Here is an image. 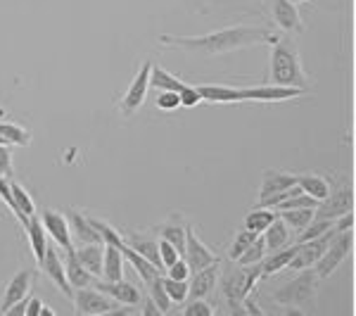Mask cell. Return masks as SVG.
<instances>
[{
	"mask_svg": "<svg viewBox=\"0 0 356 316\" xmlns=\"http://www.w3.org/2000/svg\"><path fill=\"white\" fill-rule=\"evenodd\" d=\"M275 38H278V33H273L268 26L235 24L221 29V31L204 33V36H171V33H162L159 45L178 48L183 53L195 55H226L240 48H250V45H271L275 43Z\"/></svg>",
	"mask_w": 356,
	"mask_h": 316,
	"instance_id": "6da1fadb",
	"label": "cell"
},
{
	"mask_svg": "<svg viewBox=\"0 0 356 316\" xmlns=\"http://www.w3.org/2000/svg\"><path fill=\"white\" fill-rule=\"evenodd\" d=\"M268 81L275 86H295L309 88V77L302 67L300 48L290 36L275 38L271 43V65H268Z\"/></svg>",
	"mask_w": 356,
	"mask_h": 316,
	"instance_id": "7a4b0ae2",
	"label": "cell"
},
{
	"mask_svg": "<svg viewBox=\"0 0 356 316\" xmlns=\"http://www.w3.org/2000/svg\"><path fill=\"white\" fill-rule=\"evenodd\" d=\"M261 281V262L257 264H226L219 271V281H216V288H219L221 297L226 300L228 307L235 314H243L240 302L254 290V285Z\"/></svg>",
	"mask_w": 356,
	"mask_h": 316,
	"instance_id": "3957f363",
	"label": "cell"
},
{
	"mask_svg": "<svg viewBox=\"0 0 356 316\" xmlns=\"http://www.w3.org/2000/svg\"><path fill=\"white\" fill-rule=\"evenodd\" d=\"M318 285H321V278L316 276L312 267L300 269L295 278L288 281L285 285H280V288L273 292V302L280 304L288 314H304L312 304H316Z\"/></svg>",
	"mask_w": 356,
	"mask_h": 316,
	"instance_id": "277c9868",
	"label": "cell"
},
{
	"mask_svg": "<svg viewBox=\"0 0 356 316\" xmlns=\"http://www.w3.org/2000/svg\"><path fill=\"white\" fill-rule=\"evenodd\" d=\"M354 250V228H347V231H335L325 248L323 255L318 257V262L314 264V271L321 281H325L328 276H332L340 269V264L352 255Z\"/></svg>",
	"mask_w": 356,
	"mask_h": 316,
	"instance_id": "5b68a950",
	"label": "cell"
},
{
	"mask_svg": "<svg viewBox=\"0 0 356 316\" xmlns=\"http://www.w3.org/2000/svg\"><path fill=\"white\" fill-rule=\"evenodd\" d=\"M72 302H74V312L86 316H110L119 307V302H114L112 297H107L105 292H100L93 285L74 290Z\"/></svg>",
	"mask_w": 356,
	"mask_h": 316,
	"instance_id": "8992f818",
	"label": "cell"
},
{
	"mask_svg": "<svg viewBox=\"0 0 356 316\" xmlns=\"http://www.w3.org/2000/svg\"><path fill=\"white\" fill-rule=\"evenodd\" d=\"M150 67H152L150 60L143 62V67L138 69L129 90H126L124 97L119 100V112H122L124 117H131V114L140 110V105L145 102V95H147V90H150Z\"/></svg>",
	"mask_w": 356,
	"mask_h": 316,
	"instance_id": "52a82bcc",
	"label": "cell"
},
{
	"mask_svg": "<svg viewBox=\"0 0 356 316\" xmlns=\"http://www.w3.org/2000/svg\"><path fill=\"white\" fill-rule=\"evenodd\" d=\"M307 90L304 88H295V86H275V84H266V86H250V88H238V97L240 102L245 100H257V102H285L292 100V97H300Z\"/></svg>",
	"mask_w": 356,
	"mask_h": 316,
	"instance_id": "ba28073f",
	"label": "cell"
},
{
	"mask_svg": "<svg viewBox=\"0 0 356 316\" xmlns=\"http://www.w3.org/2000/svg\"><path fill=\"white\" fill-rule=\"evenodd\" d=\"M38 269H41V271H43L45 276H48V281H53V285L62 292V295L72 300L74 288L69 285L67 274H65V260L60 257V252H57L55 245H50V243H48V250H45L43 260L38 262Z\"/></svg>",
	"mask_w": 356,
	"mask_h": 316,
	"instance_id": "9c48e42d",
	"label": "cell"
},
{
	"mask_svg": "<svg viewBox=\"0 0 356 316\" xmlns=\"http://www.w3.org/2000/svg\"><path fill=\"white\" fill-rule=\"evenodd\" d=\"M354 212V188L342 186L335 193H328V198H323L316 205V216H325V219H337V216Z\"/></svg>",
	"mask_w": 356,
	"mask_h": 316,
	"instance_id": "30bf717a",
	"label": "cell"
},
{
	"mask_svg": "<svg viewBox=\"0 0 356 316\" xmlns=\"http://www.w3.org/2000/svg\"><path fill=\"white\" fill-rule=\"evenodd\" d=\"M183 260L188 262L191 271H197V269H204L209 264L219 262L221 257L216 252H211L207 245L200 240V235L195 233L193 226H188V233H186V248H183Z\"/></svg>",
	"mask_w": 356,
	"mask_h": 316,
	"instance_id": "8fae6325",
	"label": "cell"
},
{
	"mask_svg": "<svg viewBox=\"0 0 356 316\" xmlns=\"http://www.w3.org/2000/svg\"><path fill=\"white\" fill-rule=\"evenodd\" d=\"M219 271H221V260L209 264V267H204V269H197V271H191V276H188V300L209 297L216 288Z\"/></svg>",
	"mask_w": 356,
	"mask_h": 316,
	"instance_id": "7c38bea8",
	"label": "cell"
},
{
	"mask_svg": "<svg viewBox=\"0 0 356 316\" xmlns=\"http://www.w3.org/2000/svg\"><path fill=\"white\" fill-rule=\"evenodd\" d=\"M45 228V233L55 240L57 248L65 250H72L74 248V240H72V231H69V221H67V214L62 212H55V210H43V214L38 216Z\"/></svg>",
	"mask_w": 356,
	"mask_h": 316,
	"instance_id": "4fadbf2b",
	"label": "cell"
},
{
	"mask_svg": "<svg viewBox=\"0 0 356 316\" xmlns=\"http://www.w3.org/2000/svg\"><path fill=\"white\" fill-rule=\"evenodd\" d=\"M33 278H36V274L31 271V269H19L13 278H10L8 288H5L3 297H0V314H5L10 307H13L15 302L19 300H26L29 297V290L33 288Z\"/></svg>",
	"mask_w": 356,
	"mask_h": 316,
	"instance_id": "5bb4252c",
	"label": "cell"
},
{
	"mask_svg": "<svg viewBox=\"0 0 356 316\" xmlns=\"http://www.w3.org/2000/svg\"><path fill=\"white\" fill-rule=\"evenodd\" d=\"M268 5H271V17L280 31H285V33L304 31L302 15L295 3H290V0H268Z\"/></svg>",
	"mask_w": 356,
	"mask_h": 316,
	"instance_id": "9a60e30c",
	"label": "cell"
},
{
	"mask_svg": "<svg viewBox=\"0 0 356 316\" xmlns=\"http://www.w3.org/2000/svg\"><path fill=\"white\" fill-rule=\"evenodd\" d=\"M93 288H97L100 292H105L107 297H112L114 302L119 304H129V307H138L143 300L140 290L136 288L134 283H129V281H100L95 278L93 281Z\"/></svg>",
	"mask_w": 356,
	"mask_h": 316,
	"instance_id": "2e32d148",
	"label": "cell"
},
{
	"mask_svg": "<svg viewBox=\"0 0 356 316\" xmlns=\"http://www.w3.org/2000/svg\"><path fill=\"white\" fill-rule=\"evenodd\" d=\"M67 221H69V231H72L74 245H86V243H102L100 233L93 228V223L88 221V214L79 210H69L67 212Z\"/></svg>",
	"mask_w": 356,
	"mask_h": 316,
	"instance_id": "e0dca14e",
	"label": "cell"
},
{
	"mask_svg": "<svg viewBox=\"0 0 356 316\" xmlns=\"http://www.w3.org/2000/svg\"><path fill=\"white\" fill-rule=\"evenodd\" d=\"M126 245L129 248H134L138 255H143L147 262L154 264L157 267V271L159 274H164V267H162V262H159V250H157V238L150 233H145V231H134V233H129L126 235Z\"/></svg>",
	"mask_w": 356,
	"mask_h": 316,
	"instance_id": "ac0fdd59",
	"label": "cell"
},
{
	"mask_svg": "<svg viewBox=\"0 0 356 316\" xmlns=\"http://www.w3.org/2000/svg\"><path fill=\"white\" fill-rule=\"evenodd\" d=\"M188 226H191V223L186 221V216H183V214H171L169 219L162 221L157 226V235H159V238H164V240H169V243L174 245V248L181 252V257H183Z\"/></svg>",
	"mask_w": 356,
	"mask_h": 316,
	"instance_id": "d6986e66",
	"label": "cell"
},
{
	"mask_svg": "<svg viewBox=\"0 0 356 316\" xmlns=\"http://www.w3.org/2000/svg\"><path fill=\"white\" fill-rule=\"evenodd\" d=\"M297 186V174H290V171H278V169H266L261 176V188H259V200L268 198V195L283 193L288 188ZM257 200V203H259Z\"/></svg>",
	"mask_w": 356,
	"mask_h": 316,
	"instance_id": "ffe728a7",
	"label": "cell"
},
{
	"mask_svg": "<svg viewBox=\"0 0 356 316\" xmlns=\"http://www.w3.org/2000/svg\"><path fill=\"white\" fill-rule=\"evenodd\" d=\"M74 257L81 262V267L88 269L93 276L102 274V255H105V243H86V245H74L72 248Z\"/></svg>",
	"mask_w": 356,
	"mask_h": 316,
	"instance_id": "44dd1931",
	"label": "cell"
},
{
	"mask_svg": "<svg viewBox=\"0 0 356 316\" xmlns=\"http://www.w3.org/2000/svg\"><path fill=\"white\" fill-rule=\"evenodd\" d=\"M62 260H65V274H67V281L69 285H72L74 290L76 288H86V285H93V281L97 276H93L86 267H81V262L74 257L72 250H65V255H62Z\"/></svg>",
	"mask_w": 356,
	"mask_h": 316,
	"instance_id": "7402d4cb",
	"label": "cell"
},
{
	"mask_svg": "<svg viewBox=\"0 0 356 316\" xmlns=\"http://www.w3.org/2000/svg\"><path fill=\"white\" fill-rule=\"evenodd\" d=\"M297 240L295 243H290L288 248H280V250H275L268 255L266 252V257L261 260V278H266V276H273V274H278V271H283V269H288V264L292 262V257H295V252H297Z\"/></svg>",
	"mask_w": 356,
	"mask_h": 316,
	"instance_id": "603a6c76",
	"label": "cell"
},
{
	"mask_svg": "<svg viewBox=\"0 0 356 316\" xmlns=\"http://www.w3.org/2000/svg\"><path fill=\"white\" fill-rule=\"evenodd\" d=\"M264 243H266V252H275L280 248H288V245L292 243L290 238V226L285 223L283 219H280L278 214H275V219L268 223V228L261 233Z\"/></svg>",
	"mask_w": 356,
	"mask_h": 316,
	"instance_id": "cb8c5ba5",
	"label": "cell"
},
{
	"mask_svg": "<svg viewBox=\"0 0 356 316\" xmlns=\"http://www.w3.org/2000/svg\"><path fill=\"white\" fill-rule=\"evenodd\" d=\"M124 252L114 245L105 243V255H102V281H122L124 278Z\"/></svg>",
	"mask_w": 356,
	"mask_h": 316,
	"instance_id": "d4e9b609",
	"label": "cell"
},
{
	"mask_svg": "<svg viewBox=\"0 0 356 316\" xmlns=\"http://www.w3.org/2000/svg\"><path fill=\"white\" fill-rule=\"evenodd\" d=\"M10 191H13V200H15V216H17V221L24 226V223L29 221V216H33L36 214V205H33V198L29 195V191L22 183H17V181H10Z\"/></svg>",
	"mask_w": 356,
	"mask_h": 316,
	"instance_id": "484cf974",
	"label": "cell"
},
{
	"mask_svg": "<svg viewBox=\"0 0 356 316\" xmlns=\"http://www.w3.org/2000/svg\"><path fill=\"white\" fill-rule=\"evenodd\" d=\"M24 231L29 235V243H31L33 257H36V262H41L45 250H48V235H45V228H43L41 219H38L36 214L29 216V221L24 223Z\"/></svg>",
	"mask_w": 356,
	"mask_h": 316,
	"instance_id": "4316f807",
	"label": "cell"
},
{
	"mask_svg": "<svg viewBox=\"0 0 356 316\" xmlns=\"http://www.w3.org/2000/svg\"><path fill=\"white\" fill-rule=\"evenodd\" d=\"M297 186H300L302 193L312 195V198L318 200V203L323 198H328V193L332 191L330 181L323 179V176H318V174H297Z\"/></svg>",
	"mask_w": 356,
	"mask_h": 316,
	"instance_id": "83f0119b",
	"label": "cell"
},
{
	"mask_svg": "<svg viewBox=\"0 0 356 316\" xmlns=\"http://www.w3.org/2000/svg\"><path fill=\"white\" fill-rule=\"evenodd\" d=\"M119 250L124 252V260H126V262H131V267L136 269V274L140 276V281H143V283H147V281H152L154 276H159L157 267H154V264L147 262L143 255H138V252H136L134 248H129V245L124 243Z\"/></svg>",
	"mask_w": 356,
	"mask_h": 316,
	"instance_id": "f1b7e54d",
	"label": "cell"
},
{
	"mask_svg": "<svg viewBox=\"0 0 356 316\" xmlns=\"http://www.w3.org/2000/svg\"><path fill=\"white\" fill-rule=\"evenodd\" d=\"M150 86L157 90H183L188 84L183 81V79L174 77L171 72H166L162 65H152L150 67Z\"/></svg>",
	"mask_w": 356,
	"mask_h": 316,
	"instance_id": "f546056e",
	"label": "cell"
},
{
	"mask_svg": "<svg viewBox=\"0 0 356 316\" xmlns=\"http://www.w3.org/2000/svg\"><path fill=\"white\" fill-rule=\"evenodd\" d=\"M285 223L290 226V231H302L309 221L316 216V207H297V210H280L275 212Z\"/></svg>",
	"mask_w": 356,
	"mask_h": 316,
	"instance_id": "4dcf8cb0",
	"label": "cell"
},
{
	"mask_svg": "<svg viewBox=\"0 0 356 316\" xmlns=\"http://www.w3.org/2000/svg\"><path fill=\"white\" fill-rule=\"evenodd\" d=\"M275 219V210H268V207H257L250 214L245 216V228L252 233H264L268 228V223Z\"/></svg>",
	"mask_w": 356,
	"mask_h": 316,
	"instance_id": "1f68e13d",
	"label": "cell"
},
{
	"mask_svg": "<svg viewBox=\"0 0 356 316\" xmlns=\"http://www.w3.org/2000/svg\"><path fill=\"white\" fill-rule=\"evenodd\" d=\"M0 136L8 145H29L31 143V134H29L26 126L13 122H0Z\"/></svg>",
	"mask_w": 356,
	"mask_h": 316,
	"instance_id": "d6a6232c",
	"label": "cell"
},
{
	"mask_svg": "<svg viewBox=\"0 0 356 316\" xmlns=\"http://www.w3.org/2000/svg\"><path fill=\"white\" fill-rule=\"evenodd\" d=\"M147 295L152 297V302L159 307V312L162 314H169L171 312V307H174V302L169 300V295H166V290H164V283H162V274L159 276H154L152 281H147Z\"/></svg>",
	"mask_w": 356,
	"mask_h": 316,
	"instance_id": "836d02e7",
	"label": "cell"
},
{
	"mask_svg": "<svg viewBox=\"0 0 356 316\" xmlns=\"http://www.w3.org/2000/svg\"><path fill=\"white\" fill-rule=\"evenodd\" d=\"M164 290L169 295V300L174 304H183L188 300V281H178V278H169V276H162Z\"/></svg>",
	"mask_w": 356,
	"mask_h": 316,
	"instance_id": "e575fe53",
	"label": "cell"
},
{
	"mask_svg": "<svg viewBox=\"0 0 356 316\" xmlns=\"http://www.w3.org/2000/svg\"><path fill=\"white\" fill-rule=\"evenodd\" d=\"M264 257H266V243H264V238L259 233L250 243V248H247L243 255L238 257V264H257V262H261Z\"/></svg>",
	"mask_w": 356,
	"mask_h": 316,
	"instance_id": "d590c367",
	"label": "cell"
},
{
	"mask_svg": "<svg viewBox=\"0 0 356 316\" xmlns=\"http://www.w3.org/2000/svg\"><path fill=\"white\" fill-rule=\"evenodd\" d=\"M259 233H252V231H247V228H243L240 233H235V238H233V243H231V248H228V260L231 262H238V257L243 255V252L250 248V243L257 238Z\"/></svg>",
	"mask_w": 356,
	"mask_h": 316,
	"instance_id": "8d00e7d4",
	"label": "cell"
},
{
	"mask_svg": "<svg viewBox=\"0 0 356 316\" xmlns=\"http://www.w3.org/2000/svg\"><path fill=\"white\" fill-rule=\"evenodd\" d=\"M188 307L183 309L186 316H214V304H211L207 297H197V300H186Z\"/></svg>",
	"mask_w": 356,
	"mask_h": 316,
	"instance_id": "74e56055",
	"label": "cell"
},
{
	"mask_svg": "<svg viewBox=\"0 0 356 316\" xmlns=\"http://www.w3.org/2000/svg\"><path fill=\"white\" fill-rule=\"evenodd\" d=\"M154 105H157V110H162V112H176L178 107H181L178 90H162V93L157 95V100H154Z\"/></svg>",
	"mask_w": 356,
	"mask_h": 316,
	"instance_id": "f35d334b",
	"label": "cell"
},
{
	"mask_svg": "<svg viewBox=\"0 0 356 316\" xmlns=\"http://www.w3.org/2000/svg\"><path fill=\"white\" fill-rule=\"evenodd\" d=\"M157 250H159V262H162L164 271L178 260V257H181V252H178V250L174 248V245H171L169 240H164V238H159V240H157Z\"/></svg>",
	"mask_w": 356,
	"mask_h": 316,
	"instance_id": "ab89813d",
	"label": "cell"
},
{
	"mask_svg": "<svg viewBox=\"0 0 356 316\" xmlns=\"http://www.w3.org/2000/svg\"><path fill=\"white\" fill-rule=\"evenodd\" d=\"M178 97H181V107H195L202 102V95H200L197 86H191V84L183 90H178Z\"/></svg>",
	"mask_w": 356,
	"mask_h": 316,
	"instance_id": "60d3db41",
	"label": "cell"
},
{
	"mask_svg": "<svg viewBox=\"0 0 356 316\" xmlns=\"http://www.w3.org/2000/svg\"><path fill=\"white\" fill-rule=\"evenodd\" d=\"M0 174L13 176V148L8 143H0Z\"/></svg>",
	"mask_w": 356,
	"mask_h": 316,
	"instance_id": "b9f144b4",
	"label": "cell"
},
{
	"mask_svg": "<svg viewBox=\"0 0 356 316\" xmlns=\"http://www.w3.org/2000/svg\"><path fill=\"white\" fill-rule=\"evenodd\" d=\"M166 276H169V278H178V281H188V276H191V267H188V262L183 260V257H178V260L166 269Z\"/></svg>",
	"mask_w": 356,
	"mask_h": 316,
	"instance_id": "7bdbcfd3",
	"label": "cell"
},
{
	"mask_svg": "<svg viewBox=\"0 0 356 316\" xmlns=\"http://www.w3.org/2000/svg\"><path fill=\"white\" fill-rule=\"evenodd\" d=\"M0 200H3L5 205H8V210L15 214V200H13V191H10V179L8 176L0 174Z\"/></svg>",
	"mask_w": 356,
	"mask_h": 316,
	"instance_id": "ee69618b",
	"label": "cell"
},
{
	"mask_svg": "<svg viewBox=\"0 0 356 316\" xmlns=\"http://www.w3.org/2000/svg\"><path fill=\"white\" fill-rule=\"evenodd\" d=\"M143 309H138V314H143V316H159L162 312H159V307L152 302V297L147 295V297H143Z\"/></svg>",
	"mask_w": 356,
	"mask_h": 316,
	"instance_id": "f6af8a7d",
	"label": "cell"
},
{
	"mask_svg": "<svg viewBox=\"0 0 356 316\" xmlns=\"http://www.w3.org/2000/svg\"><path fill=\"white\" fill-rule=\"evenodd\" d=\"M41 307H43V300H38V297H29L24 316H38L41 314Z\"/></svg>",
	"mask_w": 356,
	"mask_h": 316,
	"instance_id": "bcb514c9",
	"label": "cell"
},
{
	"mask_svg": "<svg viewBox=\"0 0 356 316\" xmlns=\"http://www.w3.org/2000/svg\"><path fill=\"white\" fill-rule=\"evenodd\" d=\"M38 316H55V309H50V307H45V304H43L41 314H38Z\"/></svg>",
	"mask_w": 356,
	"mask_h": 316,
	"instance_id": "7dc6e473",
	"label": "cell"
},
{
	"mask_svg": "<svg viewBox=\"0 0 356 316\" xmlns=\"http://www.w3.org/2000/svg\"><path fill=\"white\" fill-rule=\"evenodd\" d=\"M290 3H295V5H300V3H309V0H290Z\"/></svg>",
	"mask_w": 356,
	"mask_h": 316,
	"instance_id": "c3c4849f",
	"label": "cell"
},
{
	"mask_svg": "<svg viewBox=\"0 0 356 316\" xmlns=\"http://www.w3.org/2000/svg\"><path fill=\"white\" fill-rule=\"evenodd\" d=\"M0 143H5V141H3V136H0Z\"/></svg>",
	"mask_w": 356,
	"mask_h": 316,
	"instance_id": "681fc988",
	"label": "cell"
}]
</instances>
